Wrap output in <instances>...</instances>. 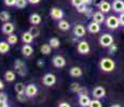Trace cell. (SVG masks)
<instances>
[{"label": "cell", "instance_id": "cell-33", "mask_svg": "<svg viewBox=\"0 0 124 107\" xmlns=\"http://www.w3.org/2000/svg\"><path fill=\"white\" fill-rule=\"evenodd\" d=\"M70 89H71V91L75 92V93H79L81 87H80L79 84H77V82H72L71 86H70Z\"/></svg>", "mask_w": 124, "mask_h": 107}, {"label": "cell", "instance_id": "cell-32", "mask_svg": "<svg viewBox=\"0 0 124 107\" xmlns=\"http://www.w3.org/2000/svg\"><path fill=\"white\" fill-rule=\"evenodd\" d=\"M27 2H28V0H16L15 6H16V8H18V9H24L27 6Z\"/></svg>", "mask_w": 124, "mask_h": 107}, {"label": "cell", "instance_id": "cell-46", "mask_svg": "<svg viewBox=\"0 0 124 107\" xmlns=\"http://www.w3.org/2000/svg\"><path fill=\"white\" fill-rule=\"evenodd\" d=\"M38 65H40V66H41V65H43V61H41V60H40L39 62H38Z\"/></svg>", "mask_w": 124, "mask_h": 107}, {"label": "cell", "instance_id": "cell-5", "mask_svg": "<svg viewBox=\"0 0 124 107\" xmlns=\"http://www.w3.org/2000/svg\"><path fill=\"white\" fill-rule=\"evenodd\" d=\"M42 82L46 87H52L53 85H55L56 82V76L52 73H46L43 77H42Z\"/></svg>", "mask_w": 124, "mask_h": 107}, {"label": "cell", "instance_id": "cell-23", "mask_svg": "<svg viewBox=\"0 0 124 107\" xmlns=\"http://www.w3.org/2000/svg\"><path fill=\"white\" fill-rule=\"evenodd\" d=\"M15 77H16V75L13 71H7V72L4 73V79H6L8 82H14V80H15Z\"/></svg>", "mask_w": 124, "mask_h": 107}, {"label": "cell", "instance_id": "cell-41", "mask_svg": "<svg viewBox=\"0 0 124 107\" xmlns=\"http://www.w3.org/2000/svg\"><path fill=\"white\" fill-rule=\"evenodd\" d=\"M119 20H120V25L124 26V12H123V13H120V16H119Z\"/></svg>", "mask_w": 124, "mask_h": 107}, {"label": "cell", "instance_id": "cell-25", "mask_svg": "<svg viewBox=\"0 0 124 107\" xmlns=\"http://www.w3.org/2000/svg\"><path fill=\"white\" fill-rule=\"evenodd\" d=\"M11 18L10 16V13L7 11H2L0 12V20L2 21V23H6V21H9Z\"/></svg>", "mask_w": 124, "mask_h": 107}, {"label": "cell", "instance_id": "cell-38", "mask_svg": "<svg viewBox=\"0 0 124 107\" xmlns=\"http://www.w3.org/2000/svg\"><path fill=\"white\" fill-rule=\"evenodd\" d=\"M16 3V0H4V4L8 6H14Z\"/></svg>", "mask_w": 124, "mask_h": 107}, {"label": "cell", "instance_id": "cell-44", "mask_svg": "<svg viewBox=\"0 0 124 107\" xmlns=\"http://www.w3.org/2000/svg\"><path fill=\"white\" fill-rule=\"evenodd\" d=\"M82 2L84 4H86V6H89V4H92L93 3V0H82Z\"/></svg>", "mask_w": 124, "mask_h": 107}, {"label": "cell", "instance_id": "cell-16", "mask_svg": "<svg viewBox=\"0 0 124 107\" xmlns=\"http://www.w3.org/2000/svg\"><path fill=\"white\" fill-rule=\"evenodd\" d=\"M34 39H35V37L29 31H25L22 34V41L25 44H30V43L34 41Z\"/></svg>", "mask_w": 124, "mask_h": 107}, {"label": "cell", "instance_id": "cell-12", "mask_svg": "<svg viewBox=\"0 0 124 107\" xmlns=\"http://www.w3.org/2000/svg\"><path fill=\"white\" fill-rule=\"evenodd\" d=\"M93 95H94V97H96V99H101V97H104L106 95V90H105L104 87L98 86V87L94 88V90H93Z\"/></svg>", "mask_w": 124, "mask_h": 107}, {"label": "cell", "instance_id": "cell-34", "mask_svg": "<svg viewBox=\"0 0 124 107\" xmlns=\"http://www.w3.org/2000/svg\"><path fill=\"white\" fill-rule=\"evenodd\" d=\"M27 95H26V93L25 92H21V93H17V95H16V99H17V101L18 102H25L26 100H27Z\"/></svg>", "mask_w": 124, "mask_h": 107}, {"label": "cell", "instance_id": "cell-11", "mask_svg": "<svg viewBox=\"0 0 124 107\" xmlns=\"http://www.w3.org/2000/svg\"><path fill=\"white\" fill-rule=\"evenodd\" d=\"M112 10L116 13H123L124 12V2L122 0H116L112 3Z\"/></svg>", "mask_w": 124, "mask_h": 107}, {"label": "cell", "instance_id": "cell-4", "mask_svg": "<svg viewBox=\"0 0 124 107\" xmlns=\"http://www.w3.org/2000/svg\"><path fill=\"white\" fill-rule=\"evenodd\" d=\"M106 25H107V27L109 28V29H116V28L120 26V20H119V17H116V16H114V15H111V16H109L108 18H107V20H106Z\"/></svg>", "mask_w": 124, "mask_h": 107}, {"label": "cell", "instance_id": "cell-29", "mask_svg": "<svg viewBox=\"0 0 124 107\" xmlns=\"http://www.w3.org/2000/svg\"><path fill=\"white\" fill-rule=\"evenodd\" d=\"M7 101H8V96H7V94L3 93V92H0V106H3V107L8 106Z\"/></svg>", "mask_w": 124, "mask_h": 107}, {"label": "cell", "instance_id": "cell-40", "mask_svg": "<svg viewBox=\"0 0 124 107\" xmlns=\"http://www.w3.org/2000/svg\"><path fill=\"white\" fill-rule=\"evenodd\" d=\"M104 2V0H93V3H94V6H101V4Z\"/></svg>", "mask_w": 124, "mask_h": 107}, {"label": "cell", "instance_id": "cell-28", "mask_svg": "<svg viewBox=\"0 0 124 107\" xmlns=\"http://www.w3.org/2000/svg\"><path fill=\"white\" fill-rule=\"evenodd\" d=\"M51 48H52V46L50 44H43L40 47V51L43 55H49L51 53Z\"/></svg>", "mask_w": 124, "mask_h": 107}, {"label": "cell", "instance_id": "cell-45", "mask_svg": "<svg viewBox=\"0 0 124 107\" xmlns=\"http://www.w3.org/2000/svg\"><path fill=\"white\" fill-rule=\"evenodd\" d=\"M4 88V84H3V82L2 80H0V90H2Z\"/></svg>", "mask_w": 124, "mask_h": 107}, {"label": "cell", "instance_id": "cell-17", "mask_svg": "<svg viewBox=\"0 0 124 107\" xmlns=\"http://www.w3.org/2000/svg\"><path fill=\"white\" fill-rule=\"evenodd\" d=\"M34 53V48L30 46V44H24L22 47V54L25 57H30Z\"/></svg>", "mask_w": 124, "mask_h": 107}, {"label": "cell", "instance_id": "cell-27", "mask_svg": "<svg viewBox=\"0 0 124 107\" xmlns=\"http://www.w3.org/2000/svg\"><path fill=\"white\" fill-rule=\"evenodd\" d=\"M17 41H18L17 35L13 34V33H11V34H8V39H7V42H8L10 45L16 44V43H17Z\"/></svg>", "mask_w": 124, "mask_h": 107}, {"label": "cell", "instance_id": "cell-8", "mask_svg": "<svg viewBox=\"0 0 124 107\" xmlns=\"http://www.w3.org/2000/svg\"><path fill=\"white\" fill-rule=\"evenodd\" d=\"M52 63H53V65L55 66V68L61 69L66 65V60H65V58L62 56H55L52 59Z\"/></svg>", "mask_w": 124, "mask_h": 107}, {"label": "cell", "instance_id": "cell-31", "mask_svg": "<svg viewBox=\"0 0 124 107\" xmlns=\"http://www.w3.org/2000/svg\"><path fill=\"white\" fill-rule=\"evenodd\" d=\"M30 33H31L32 35H34L35 38H37V37H39V34H40V29L37 27L36 25H32V27L30 28L29 30H28Z\"/></svg>", "mask_w": 124, "mask_h": 107}, {"label": "cell", "instance_id": "cell-14", "mask_svg": "<svg viewBox=\"0 0 124 107\" xmlns=\"http://www.w3.org/2000/svg\"><path fill=\"white\" fill-rule=\"evenodd\" d=\"M73 34L77 38H82L85 35V28L82 25H77L73 28Z\"/></svg>", "mask_w": 124, "mask_h": 107}, {"label": "cell", "instance_id": "cell-6", "mask_svg": "<svg viewBox=\"0 0 124 107\" xmlns=\"http://www.w3.org/2000/svg\"><path fill=\"white\" fill-rule=\"evenodd\" d=\"M78 53L81 55H86L90 53V45L86 41H81L79 44H78Z\"/></svg>", "mask_w": 124, "mask_h": 107}, {"label": "cell", "instance_id": "cell-10", "mask_svg": "<svg viewBox=\"0 0 124 107\" xmlns=\"http://www.w3.org/2000/svg\"><path fill=\"white\" fill-rule=\"evenodd\" d=\"M1 31L4 34H11L14 31V25L10 21H6V23H3V25L1 27Z\"/></svg>", "mask_w": 124, "mask_h": 107}, {"label": "cell", "instance_id": "cell-19", "mask_svg": "<svg viewBox=\"0 0 124 107\" xmlns=\"http://www.w3.org/2000/svg\"><path fill=\"white\" fill-rule=\"evenodd\" d=\"M92 18H93V20L96 21V23H98V24H101V23H104L105 21V15H104V13H102L101 11L95 12V13L93 14Z\"/></svg>", "mask_w": 124, "mask_h": 107}, {"label": "cell", "instance_id": "cell-7", "mask_svg": "<svg viewBox=\"0 0 124 107\" xmlns=\"http://www.w3.org/2000/svg\"><path fill=\"white\" fill-rule=\"evenodd\" d=\"M50 15L53 19H56V20H61L63 19L64 17V12L58 8H52L51 11H50Z\"/></svg>", "mask_w": 124, "mask_h": 107}, {"label": "cell", "instance_id": "cell-24", "mask_svg": "<svg viewBox=\"0 0 124 107\" xmlns=\"http://www.w3.org/2000/svg\"><path fill=\"white\" fill-rule=\"evenodd\" d=\"M99 9H101V11L102 12V13H108V12L111 10V4L109 3V2H107V1H104L101 4Z\"/></svg>", "mask_w": 124, "mask_h": 107}, {"label": "cell", "instance_id": "cell-2", "mask_svg": "<svg viewBox=\"0 0 124 107\" xmlns=\"http://www.w3.org/2000/svg\"><path fill=\"white\" fill-rule=\"evenodd\" d=\"M14 69H15L16 73L20 76H25L27 73V69H26V64L23 62L21 59H16L14 61Z\"/></svg>", "mask_w": 124, "mask_h": 107}, {"label": "cell", "instance_id": "cell-42", "mask_svg": "<svg viewBox=\"0 0 124 107\" xmlns=\"http://www.w3.org/2000/svg\"><path fill=\"white\" fill-rule=\"evenodd\" d=\"M59 107H70V104L66 103V102H62V103H59Z\"/></svg>", "mask_w": 124, "mask_h": 107}, {"label": "cell", "instance_id": "cell-37", "mask_svg": "<svg viewBox=\"0 0 124 107\" xmlns=\"http://www.w3.org/2000/svg\"><path fill=\"white\" fill-rule=\"evenodd\" d=\"M116 50H118V45L114 44V43H112V44L109 46V53H110V54H114Z\"/></svg>", "mask_w": 124, "mask_h": 107}, {"label": "cell", "instance_id": "cell-39", "mask_svg": "<svg viewBox=\"0 0 124 107\" xmlns=\"http://www.w3.org/2000/svg\"><path fill=\"white\" fill-rule=\"evenodd\" d=\"M82 0H71V4H72L75 8H77L78 6H80V4H82Z\"/></svg>", "mask_w": 124, "mask_h": 107}, {"label": "cell", "instance_id": "cell-13", "mask_svg": "<svg viewBox=\"0 0 124 107\" xmlns=\"http://www.w3.org/2000/svg\"><path fill=\"white\" fill-rule=\"evenodd\" d=\"M87 30H89L91 33H98L101 31V24L93 20L92 23H90L89 26H87Z\"/></svg>", "mask_w": 124, "mask_h": 107}, {"label": "cell", "instance_id": "cell-1", "mask_svg": "<svg viewBox=\"0 0 124 107\" xmlns=\"http://www.w3.org/2000/svg\"><path fill=\"white\" fill-rule=\"evenodd\" d=\"M99 66H101V70L104 71V72H112L116 68V63L112 59L110 58H102L99 62Z\"/></svg>", "mask_w": 124, "mask_h": 107}, {"label": "cell", "instance_id": "cell-43", "mask_svg": "<svg viewBox=\"0 0 124 107\" xmlns=\"http://www.w3.org/2000/svg\"><path fill=\"white\" fill-rule=\"evenodd\" d=\"M40 1H41V0H28V2L31 4H38Z\"/></svg>", "mask_w": 124, "mask_h": 107}, {"label": "cell", "instance_id": "cell-36", "mask_svg": "<svg viewBox=\"0 0 124 107\" xmlns=\"http://www.w3.org/2000/svg\"><path fill=\"white\" fill-rule=\"evenodd\" d=\"M77 11L79 12V13H85L87 10V8H86V4H84V3H82V4H80V6H78L77 8Z\"/></svg>", "mask_w": 124, "mask_h": 107}, {"label": "cell", "instance_id": "cell-18", "mask_svg": "<svg viewBox=\"0 0 124 107\" xmlns=\"http://www.w3.org/2000/svg\"><path fill=\"white\" fill-rule=\"evenodd\" d=\"M69 74H70L71 77H81L83 72L79 66H72L70 69V71H69Z\"/></svg>", "mask_w": 124, "mask_h": 107}, {"label": "cell", "instance_id": "cell-30", "mask_svg": "<svg viewBox=\"0 0 124 107\" xmlns=\"http://www.w3.org/2000/svg\"><path fill=\"white\" fill-rule=\"evenodd\" d=\"M25 85L23 82H17L15 86H14V90L16 91V93H21V92H25Z\"/></svg>", "mask_w": 124, "mask_h": 107}, {"label": "cell", "instance_id": "cell-35", "mask_svg": "<svg viewBox=\"0 0 124 107\" xmlns=\"http://www.w3.org/2000/svg\"><path fill=\"white\" fill-rule=\"evenodd\" d=\"M90 106H91V107H101L102 104L101 103L99 99H96V100H93V101H91Z\"/></svg>", "mask_w": 124, "mask_h": 107}, {"label": "cell", "instance_id": "cell-20", "mask_svg": "<svg viewBox=\"0 0 124 107\" xmlns=\"http://www.w3.org/2000/svg\"><path fill=\"white\" fill-rule=\"evenodd\" d=\"M29 23L31 24V25H36V26L40 25V23H41V16L37 13L31 14L29 17Z\"/></svg>", "mask_w": 124, "mask_h": 107}, {"label": "cell", "instance_id": "cell-9", "mask_svg": "<svg viewBox=\"0 0 124 107\" xmlns=\"http://www.w3.org/2000/svg\"><path fill=\"white\" fill-rule=\"evenodd\" d=\"M25 93L28 97H34L36 94L38 93V88L36 87L34 84H29L26 86V89H25Z\"/></svg>", "mask_w": 124, "mask_h": 107}, {"label": "cell", "instance_id": "cell-26", "mask_svg": "<svg viewBox=\"0 0 124 107\" xmlns=\"http://www.w3.org/2000/svg\"><path fill=\"white\" fill-rule=\"evenodd\" d=\"M49 44L52 46V48H58L59 45H61V41L57 38H51L49 41Z\"/></svg>", "mask_w": 124, "mask_h": 107}, {"label": "cell", "instance_id": "cell-3", "mask_svg": "<svg viewBox=\"0 0 124 107\" xmlns=\"http://www.w3.org/2000/svg\"><path fill=\"white\" fill-rule=\"evenodd\" d=\"M113 43V37L109 33H105L99 38V44L102 47H109Z\"/></svg>", "mask_w": 124, "mask_h": 107}, {"label": "cell", "instance_id": "cell-21", "mask_svg": "<svg viewBox=\"0 0 124 107\" xmlns=\"http://www.w3.org/2000/svg\"><path fill=\"white\" fill-rule=\"evenodd\" d=\"M69 28H70V24L68 23L67 20L61 19L58 23V29L62 30V31H68Z\"/></svg>", "mask_w": 124, "mask_h": 107}, {"label": "cell", "instance_id": "cell-15", "mask_svg": "<svg viewBox=\"0 0 124 107\" xmlns=\"http://www.w3.org/2000/svg\"><path fill=\"white\" fill-rule=\"evenodd\" d=\"M91 104V99L86 94H81L79 96V105L82 107H87Z\"/></svg>", "mask_w": 124, "mask_h": 107}, {"label": "cell", "instance_id": "cell-22", "mask_svg": "<svg viewBox=\"0 0 124 107\" xmlns=\"http://www.w3.org/2000/svg\"><path fill=\"white\" fill-rule=\"evenodd\" d=\"M10 50V44L8 42H4V41H1L0 42V54H7L9 53Z\"/></svg>", "mask_w": 124, "mask_h": 107}]
</instances>
